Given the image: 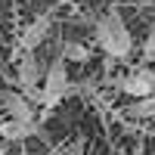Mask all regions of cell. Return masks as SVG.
<instances>
[{"instance_id":"cell-11","label":"cell","mask_w":155,"mask_h":155,"mask_svg":"<svg viewBox=\"0 0 155 155\" xmlns=\"http://www.w3.org/2000/svg\"><path fill=\"white\" fill-rule=\"evenodd\" d=\"M81 146H84V143H81V140H78V143H74V146H71V149H68L65 155H84V152H81Z\"/></svg>"},{"instance_id":"cell-12","label":"cell","mask_w":155,"mask_h":155,"mask_svg":"<svg viewBox=\"0 0 155 155\" xmlns=\"http://www.w3.org/2000/svg\"><path fill=\"white\" fill-rule=\"evenodd\" d=\"M0 155H3V152H0Z\"/></svg>"},{"instance_id":"cell-4","label":"cell","mask_w":155,"mask_h":155,"mask_svg":"<svg viewBox=\"0 0 155 155\" xmlns=\"http://www.w3.org/2000/svg\"><path fill=\"white\" fill-rule=\"evenodd\" d=\"M50 28H53V16H47V12H44V16H37V19L28 25V28L22 31V37H19V47H22V50H28V53H34V50H37V47H41V44L47 41Z\"/></svg>"},{"instance_id":"cell-10","label":"cell","mask_w":155,"mask_h":155,"mask_svg":"<svg viewBox=\"0 0 155 155\" xmlns=\"http://www.w3.org/2000/svg\"><path fill=\"white\" fill-rule=\"evenodd\" d=\"M143 59L155 65V31H152V34L146 37V44H143Z\"/></svg>"},{"instance_id":"cell-3","label":"cell","mask_w":155,"mask_h":155,"mask_svg":"<svg viewBox=\"0 0 155 155\" xmlns=\"http://www.w3.org/2000/svg\"><path fill=\"white\" fill-rule=\"evenodd\" d=\"M121 90L127 96H152L155 93V71L152 68H137V71H130L121 81Z\"/></svg>"},{"instance_id":"cell-8","label":"cell","mask_w":155,"mask_h":155,"mask_svg":"<svg viewBox=\"0 0 155 155\" xmlns=\"http://www.w3.org/2000/svg\"><path fill=\"white\" fill-rule=\"evenodd\" d=\"M130 118H155V93L152 96H137L130 106H127Z\"/></svg>"},{"instance_id":"cell-9","label":"cell","mask_w":155,"mask_h":155,"mask_svg":"<svg viewBox=\"0 0 155 155\" xmlns=\"http://www.w3.org/2000/svg\"><path fill=\"white\" fill-rule=\"evenodd\" d=\"M62 59H65V62H87L90 50L84 44H78V41H68L65 47H62Z\"/></svg>"},{"instance_id":"cell-7","label":"cell","mask_w":155,"mask_h":155,"mask_svg":"<svg viewBox=\"0 0 155 155\" xmlns=\"http://www.w3.org/2000/svg\"><path fill=\"white\" fill-rule=\"evenodd\" d=\"M16 81H19V87H37V84H41V62H37L31 53L19 62Z\"/></svg>"},{"instance_id":"cell-5","label":"cell","mask_w":155,"mask_h":155,"mask_svg":"<svg viewBox=\"0 0 155 155\" xmlns=\"http://www.w3.org/2000/svg\"><path fill=\"white\" fill-rule=\"evenodd\" d=\"M0 109H3L9 118H22V121L34 118V106L25 99V93H16V90H3V93H0Z\"/></svg>"},{"instance_id":"cell-6","label":"cell","mask_w":155,"mask_h":155,"mask_svg":"<svg viewBox=\"0 0 155 155\" xmlns=\"http://www.w3.org/2000/svg\"><path fill=\"white\" fill-rule=\"evenodd\" d=\"M34 134H41V127H37V121H22V118H6V121H0V137L3 140H12V143H19V140L25 137H34Z\"/></svg>"},{"instance_id":"cell-1","label":"cell","mask_w":155,"mask_h":155,"mask_svg":"<svg viewBox=\"0 0 155 155\" xmlns=\"http://www.w3.org/2000/svg\"><path fill=\"white\" fill-rule=\"evenodd\" d=\"M96 41L99 47L106 50L112 59H127L134 50V37H130V28H127V22L121 19L118 9L106 12L99 22H96Z\"/></svg>"},{"instance_id":"cell-2","label":"cell","mask_w":155,"mask_h":155,"mask_svg":"<svg viewBox=\"0 0 155 155\" xmlns=\"http://www.w3.org/2000/svg\"><path fill=\"white\" fill-rule=\"evenodd\" d=\"M68 87H71V81H68V68H65V59H53V65H50V68H47V74H44L41 106H47V109L59 106V102L68 96Z\"/></svg>"}]
</instances>
